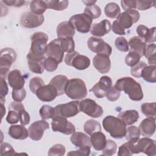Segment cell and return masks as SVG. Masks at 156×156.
<instances>
[{"label":"cell","mask_w":156,"mask_h":156,"mask_svg":"<svg viewBox=\"0 0 156 156\" xmlns=\"http://www.w3.org/2000/svg\"><path fill=\"white\" fill-rule=\"evenodd\" d=\"M119 91H123L129 98L134 101H140L143 98V93L141 85L130 77L119 79L114 86Z\"/></svg>","instance_id":"cell-1"},{"label":"cell","mask_w":156,"mask_h":156,"mask_svg":"<svg viewBox=\"0 0 156 156\" xmlns=\"http://www.w3.org/2000/svg\"><path fill=\"white\" fill-rule=\"evenodd\" d=\"M104 129L115 139H121L126 133V125L118 117L107 116L102 121Z\"/></svg>","instance_id":"cell-2"},{"label":"cell","mask_w":156,"mask_h":156,"mask_svg":"<svg viewBox=\"0 0 156 156\" xmlns=\"http://www.w3.org/2000/svg\"><path fill=\"white\" fill-rule=\"evenodd\" d=\"M65 94L73 100H80L87 95V90L85 82L79 78H74L68 80Z\"/></svg>","instance_id":"cell-3"},{"label":"cell","mask_w":156,"mask_h":156,"mask_svg":"<svg viewBox=\"0 0 156 156\" xmlns=\"http://www.w3.org/2000/svg\"><path fill=\"white\" fill-rule=\"evenodd\" d=\"M133 154L143 152L149 156H154L156 154L155 141L144 137L135 141H129Z\"/></svg>","instance_id":"cell-4"},{"label":"cell","mask_w":156,"mask_h":156,"mask_svg":"<svg viewBox=\"0 0 156 156\" xmlns=\"http://www.w3.org/2000/svg\"><path fill=\"white\" fill-rule=\"evenodd\" d=\"M48 36L43 32H37L31 37L30 52L38 56H44L48 48Z\"/></svg>","instance_id":"cell-5"},{"label":"cell","mask_w":156,"mask_h":156,"mask_svg":"<svg viewBox=\"0 0 156 156\" xmlns=\"http://www.w3.org/2000/svg\"><path fill=\"white\" fill-rule=\"evenodd\" d=\"M16 54L10 48H5L1 51L0 54V73L1 77L5 79L12 63L15 61Z\"/></svg>","instance_id":"cell-6"},{"label":"cell","mask_w":156,"mask_h":156,"mask_svg":"<svg viewBox=\"0 0 156 156\" xmlns=\"http://www.w3.org/2000/svg\"><path fill=\"white\" fill-rule=\"evenodd\" d=\"M65 63L78 70H84L90 66V60L88 57L81 55L74 51L66 54L65 57Z\"/></svg>","instance_id":"cell-7"},{"label":"cell","mask_w":156,"mask_h":156,"mask_svg":"<svg viewBox=\"0 0 156 156\" xmlns=\"http://www.w3.org/2000/svg\"><path fill=\"white\" fill-rule=\"evenodd\" d=\"M69 21L78 32L85 34L90 31L93 19L87 13H82L72 16Z\"/></svg>","instance_id":"cell-8"},{"label":"cell","mask_w":156,"mask_h":156,"mask_svg":"<svg viewBox=\"0 0 156 156\" xmlns=\"http://www.w3.org/2000/svg\"><path fill=\"white\" fill-rule=\"evenodd\" d=\"M54 113L53 118L57 116L66 118L73 117L80 112L79 102L78 101H74L66 104H59L56 105L54 108Z\"/></svg>","instance_id":"cell-9"},{"label":"cell","mask_w":156,"mask_h":156,"mask_svg":"<svg viewBox=\"0 0 156 156\" xmlns=\"http://www.w3.org/2000/svg\"><path fill=\"white\" fill-rule=\"evenodd\" d=\"M79 110L93 118H99L104 113L102 108L91 99H85L79 102Z\"/></svg>","instance_id":"cell-10"},{"label":"cell","mask_w":156,"mask_h":156,"mask_svg":"<svg viewBox=\"0 0 156 156\" xmlns=\"http://www.w3.org/2000/svg\"><path fill=\"white\" fill-rule=\"evenodd\" d=\"M52 119L51 127L54 132H58L65 135L73 134L76 132L75 126L68 121L66 118L57 116Z\"/></svg>","instance_id":"cell-11"},{"label":"cell","mask_w":156,"mask_h":156,"mask_svg":"<svg viewBox=\"0 0 156 156\" xmlns=\"http://www.w3.org/2000/svg\"><path fill=\"white\" fill-rule=\"evenodd\" d=\"M87 46L90 51L97 54L110 56L112 52V47L102 38L91 37L87 41Z\"/></svg>","instance_id":"cell-12"},{"label":"cell","mask_w":156,"mask_h":156,"mask_svg":"<svg viewBox=\"0 0 156 156\" xmlns=\"http://www.w3.org/2000/svg\"><path fill=\"white\" fill-rule=\"evenodd\" d=\"M44 21L43 15H37L32 12H27L21 16L20 24L23 27L32 29L41 26Z\"/></svg>","instance_id":"cell-13"},{"label":"cell","mask_w":156,"mask_h":156,"mask_svg":"<svg viewBox=\"0 0 156 156\" xmlns=\"http://www.w3.org/2000/svg\"><path fill=\"white\" fill-rule=\"evenodd\" d=\"M140 19V13L136 10H130L120 13L116 21L124 29L130 28Z\"/></svg>","instance_id":"cell-14"},{"label":"cell","mask_w":156,"mask_h":156,"mask_svg":"<svg viewBox=\"0 0 156 156\" xmlns=\"http://www.w3.org/2000/svg\"><path fill=\"white\" fill-rule=\"evenodd\" d=\"M49 128V123L44 119L38 120L33 122L28 129L29 136L34 141L40 140L44 131Z\"/></svg>","instance_id":"cell-15"},{"label":"cell","mask_w":156,"mask_h":156,"mask_svg":"<svg viewBox=\"0 0 156 156\" xmlns=\"http://www.w3.org/2000/svg\"><path fill=\"white\" fill-rule=\"evenodd\" d=\"M112 86V80L111 78L107 76H102L99 82L96 83L91 88L96 97L98 98H102L105 96L107 90Z\"/></svg>","instance_id":"cell-16"},{"label":"cell","mask_w":156,"mask_h":156,"mask_svg":"<svg viewBox=\"0 0 156 156\" xmlns=\"http://www.w3.org/2000/svg\"><path fill=\"white\" fill-rule=\"evenodd\" d=\"M26 57L29 69L34 73L42 74L44 69V56H38L29 51Z\"/></svg>","instance_id":"cell-17"},{"label":"cell","mask_w":156,"mask_h":156,"mask_svg":"<svg viewBox=\"0 0 156 156\" xmlns=\"http://www.w3.org/2000/svg\"><path fill=\"white\" fill-rule=\"evenodd\" d=\"M35 94L43 102H51L57 96V92L54 86L49 83L39 88Z\"/></svg>","instance_id":"cell-18"},{"label":"cell","mask_w":156,"mask_h":156,"mask_svg":"<svg viewBox=\"0 0 156 156\" xmlns=\"http://www.w3.org/2000/svg\"><path fill=\"white\" fill-rule=\"evenodd\" d=\"M93 66L100 73H108L111 68V62L109 56L104 54H96L93 59Z\"/></svg>","instance_id":"cell-19"},{"label":"cell","mask_w":156,"mask_h":156,"mask_svg":"<svg viewBox=\"0 0 156 156\" xmlns=\"http://www.w3.org/2000/svg\"><path fill=\"white\" fill-rule=\"evenodd\" d=\"M65 52L58 44L57 38L51 41L48 44L46 54L47 57L55 58L59 63L63 61Z\"/></svg>","instance_id":"cell-20"},{"label":"cell","mask_w":156,"mask_h":156,"mask_svg":"<svg viewBox=\"0 0 156 156\" xmlns=\"http://www.w3.org/2000/svg\"><path fill=\"white\" fill-rule=\"evenodd\" d=\"M7 80L13 90L21 89L25 83L24 76L18 69H13L10 71L7 75Z\"/></svg>","instance_id":"cell-21"},{"label":"cell","mask_w":156,"mask_h":156,"mask_svg":"<svg viewBox=\"0 0 156 156\" xmlns=\"http://www.w3.org/2000/svg\"><path fill=\"white\" fill-rule=\"evenodd\" d=\"M112 25L110 21L104 20L99 23H94L92 25L90 32L95 37H102L110 32L111 30Z\"/></svg>","instance_id":"cell-22"},{"label":"cell","mask_w":156,"mask_h":156,"mask_svg":"<svg viewBox=\"0 0 156 156\" xmlns=\"http://www.w3.org/2000/svg\"><path fill=\"white\" fill-rule=\"evenodd\" d=\"M136 33L138 37L142 38L145 43H153L155 41V27L149 29L147 26L140 24L136 27Z\"/></svg>","instance_id":"cell-23"},{"label":"cell","mask_w":156,"mask_h":156,"mask_svg":"<svg viewBox=\"0 0 156 156\" xmlns=\"http://www.w3.org/2000/svg\"><path fill=\"white\" fill-rule=\"evenodd\" d=\"M155 119L147 118L144 119L139 125L140 133L145 137L152 136L155 131Z\"/></svg>","instance_id":"cell-24"},{"label":"cell","mask_w":156,"mask_h":156,"mask_svg":"<svg viewBox=\"0 0 156 156\" xmlns=\"http://www.w3.org/2000/svg\"><path fill=\"white\" fill-rule=\"evenodd\" d=\"M74 34L75 29L69 21L61 22L57 27V35L58 38H73Z\"/></svg>","instance_id":"cell-25"},{"label":"cell","mask_w":156,"mask_h":156,"mask_svg":"<svg viewBox=\"0 0 156 156\" xmlns=\"http://www.w3.org/2000/svg\"><path fill=\"white\" fill-rule=\"evenodd\" d=\"M70 140L72 144L79 148L86 146L91 147V146L90 138L87 135L81 132H74L70 138Z\"/></svg>","instance_id":"cell-26"},{"label":"cell","mask_w":156,"mask_h":156,"mask_svg":"<svg viewBox=\"0 0 156 156\" xmlns=\"http://www.w3.org/2000/svg\"><path fill=\"white\" fill-rule=\"evenodd\" d=\"M68 80L67 77L64 75H57L51 80L49 83L56 89L57 96H60L65 93Z\"/></svg>","instance_id":"cell-27"},{"label":"cell","mask_w":156,"mask_h":156,"mask_svg":"<svg viewBox=\"0 0 156 156\" xmlns=\"http://www.w3.org/2000/svg\"><path fill=\"white\" fill-rule=\"evenodd\" d=\"M9 135L15 140H25L29 136V132L23 125H12L9 129Z\"/></svg>","instance_id":"cell-28"},{"label":"cell","mask_w":156,"mask_h":156,"mask_svg":"<svg viewBox=\"0 0 156 156\" xmlns=\"http://www.w3.org/2000/svg\"><path fill=\"white\" fill-rule=\"evenodd\" d=\"M90 142L91 146L96 151H102L105 146L107 140L105 135L101 131L92 133L90 136Z\"/></svg>","instance_id":"cell-29"},{"label":"cell","mask_w":156,"mask_h":156,"mask_svg":"<svg viewBox=\"0 0 156 156\" xmlns=\"http://www.w3.org/2000/svg\"><path fill=\"white\" fill-rule=\"evenodd\" d=\"M126 126H130L135 123L139 119L138 112L135 110H128L120 112L118 116Z\"/></svg>","instance_id":"cell-30"},{"label":"cell","mask_w":156,"mask_h":156,"mask_svg":"<svg viewBox=\"0 0 156 156\" xmlns=\"http://www.w3.org/2000/svg\"><path fill=\"white\" fill-rule=\"evenodd\" d=\"M128 44L131 48V51L137 52L141 57L144 55L146 44L142 38L138 36L133 37L130 38Z\"/></svg>","instance_id":"cell-31"},{"label":"cell","mask_w":156,"mask_h":156,"mask_svg":"<svg viewBox=\"0 0 156 156\" xmlns=\"http://www.w3.org/2000/svg\"><path fill=\"white\" fill-rule=\"evenodd\" d=\"M155 65H149L146 66L143 70L141 74V77L143 79L149 83H155L156 77H155Z\"/></svg>","instance_id":"cell-32"},{"label":"cell","mask_w":156,"mask_h":156,"mask_svg":"<svg viewBox=\"0 0 156 156\" xmlns=\"http://www.w3.org/2000/svg\"><path fill=\"white\" fill-rule=\"evenodd\" d=\"M57 40L60 47L65 52H66L67 53H69L74 51L75 44L73 38H57Z\"/></svg>","instance_id":"cell-33"},{"label":"cell","mask_w":156,"mask_h":156,"mask_svg":"<svg viewBox=\"0 0 156 156\" xmlns=\"http://www.w3.org/2000/svg\"><path fill=\"white\" fill-rule=\"evenodd\" d=\"M120 11L119 6L115 2H110L104 8L105 15L110 18H117L120 14Z\"/></svg>","instance_id":"cell-34"},{"label":"cell","mask_w":156,"mask_h":156,"mask_svg":"<svg viewBox=\"0 0 156 156\" xmlns=\"http://www.w3.org/2000/svg\"><path fill=\"white\" fill-rule=\"evenodd\" d=\"M83 130L86 133L91 135L94 132L101 131V126L99 122L94 119H89L85 122Z\"/></svg>","instance_id":"cell-35"},{"label":"cell","mask_w":156,"mask_h":156,"mask_svg":"<svg viewBox=\"0 0 156 156\" xmlns=\"http://www.w3.org/2000/svg\"><path fill=\"white\" fill-rule=\"evenodd\" d=\"M47 9H53L57 11H62L66 9L68 6L69 2L68 1H44Z\"/></svg>","instance_id":"cell-36"},{"label":"cell","mask_w":156,"mask_h":156,"mask_svg":"<svg viewBox=\"0 0 156 156\" xmlns=\"http://www.w3.org/2000/svg\"><path fill=\"white\" fill-rule=\"evenodd\" d=\"M155 102L144 103L141 105V112L147 118L155 119Z\"/></svg>","instance_id":"cell-37"},{"label":"cell","mask_w":156,"mask_h":156,"mask_svg":"<svg viewBox=\"0 0 156 156\" xmlns=\"http://www.w3.org/2000/svg\"><path fill=\"white\" fill-rule=\"evenodd\" d=\"M31 12L37 15H43L47 9L44 1H33L30 5Z\"/></svg>","instance_id":"cell-38"},{"label":"cell","mask_w":156,"mask_h":156,"mask_svg":"<svg viewBox=\"0 0 156 156\" xmlns=\"http://www.w3.org/2000/svg\"><path fill=\"white\" fill-rule=\"evenodd\" d=\"M140 131L138 127L135 126H131L126 128V139L128 141H137L140 136Z\"/></svg>","instance_id":"cell-39"},{"label":"cell","mask_w":156,"mask_h":156,"mask_svg":"<svg viewBox=\"0 0 156 156\" xmlns=\"http://www.w3.org/2000/svg\"><path fill=\"white\" fill-rule=\"evenodd\" d=\"M117 149V144L115 141L112 140H107L106 144L104 149L102 150V155L110 156L115 154Z\"/></svg>","instance_id":"cell-40"},{"label":"cell","mask_w":156,"mask_h":156,"mask_svg":"<svg viewBox=\"0 0 156 156\" xmlns=\"http://www.w3.org/2000/svg\"><path fill=\"white\" fill-rule=\"evenodd\" d=\"M141 56L136 52L130 51L126 56L125 63L129 66H133L140 62Z\"/></svg>","instance_id":"cell-41"},{"label":"cell","mask_w":156,"mask_h":156,"mask_svg":"<svg viewBox=\"0 0 156 156\" xmlns=\"http://www.w3.org/2000/svg\"><path fill=\"white\" fill-rule=\"evenodd\" d=\"M40 115L42 119L46 120L52 118L54 116V108L48 105H43L39 110Z\"/></svg>","instance_id":"cell-42"},{"label":"cell","mask_w":156,"mask_h":156,"mask_svg":"<svg viewBox=\"0 0 156 156\" xmlns=\"http://www.w3.org/2000/svg\"><path fill=\"white\" fill-rule=\"evenodd\" d=\"M84 13L88 15L92 19H96L101 15V8L96 4L86 6L84 10Z\"/></svg>","instance_id":"cell-43"},{"label":"cell","mask_w":156,"mask_h":156,"mask_svg":"<svg viewBox=\"0 0 156 156\" xmlns=\"http://www.w3.org/2000/svg\"><path fill=\"white\" fill-rule=\"evenodd\" d=\"M65 147L62 144H55L53 145L48 151V155H57V156H62L65 154Z\"/></svg>","instance_id":"cell-44"},{"label":"cell","mask_w":156,"mask_h":156,"mask_svg":"<svg viewBox=\"0 0 156 156\" xmlns=\"http://www.w3.org/2000/svg\"><path fill=\"white\" fill-rule=\"evenodd\" d=\"M44 85V81L41 77H34L30 80L29 86L32 93L35 94L38 89Z\"/></svg>","instance_id":"cell-45"},{"label":"cell","mask_w":156,"mask_h":156,"mask_svg":"<svg viewBox=\"0 0 156 156\" xmlns=\"http://www.w3.org/2000/svg\"><path fill=\"white\" fill-rule=\"evenodd\" d=\"M147 66V64L143 61H140L138 63H136L135 66H132L130 69V73L132 76H133L135 77H141L142 71L143 69Z\"/></svg>","instance_id":"cell-46"},{"label":"cell","mask_w":156,"mask_h":156,"mask_svg":"<svg viewBox=\"0 0 156 156\" xmlns=\"http://www.w3.org/2000/svg\"><path fill=\"white\" fill-rule=\"evenodd\" d=\"M59 63L54 58L47 57L44 60V69L49 72H53L57 68Z\"/></svg>","instance_id":"cell-47"},{"label":"cell","mask_w":156,"mask_h":156,"mask_svg":"<svg viewBox=\"0 0 156 156\" xmlns=\"http://www.w3.org/2000/svg\"><path fill=\"white\" fill-rule=\"evenodd\" d=\"M116 48L120 51L127 52L129 51V44L127 40L122 37H118L115 41Z\"/></svg>","instance_id":"cell-48"},{"label":"cell","mask_w":156,"mask_h":156,"mask_svg":"<svg viewBox=\"0 0 156 156\" xmlns=\"http://www.w3.org/2000/svg\"><path fill=\"white\" fill-rule=\"evenodd\" d=\"M120 91L118 90L115 87L112 86L106 93V98L107 99L112 102H115L117 101L120 96Z\"/></svg>","instance_id":"cell-49"},{"label":"cell","mask_w":156,"mask_h":156,"mask_svg":"<svg viewBox=\"0 0 156 156\" xmlns=\"http://www.w3.org/2000/svg\"><path fill=\"white\" fill-rule=\"evenodd\" d=\"M12 99L15 102H21L26 96V91L24 88L19 90H13L12 93Z\"/></svg>","instance_id":"cell-50"},{"label":"cell","mask_w":156,"mask_h":156,"mask_svg":"<svg viewBox=\"0 0 156 156\" xmlns=\"http://www.w3.org/2000/svg\"><path fill=\"white\" fill-rule=\"evenodd\" d=\"M16 154L15 151L13 147L7 143H1V155H14Z\"/></svg>","instance_id":"cell-51"},{"label":"cell","mask_w":156,"mask_h":156,"mask_svg":"<svg viewBox=\"0 0 156 156\" xmlns=\"http://www.w3.org/2000/svg\"><path fill=\"white\" fill-rule=\"evenodd\" d=\"M133 154L132 152L129 141L124 143L119 147L118 152V156H130Z\"/></svg>","instance_id":"cell-52"},{"label":"cell","mask_w":156,"mask_h":156,"mask_svg":"<svg viewBox=\"0 0 156 156\" xmlns=\"http://www.w3.org/2000/svg\"><path fill=\"white\" fill-rule=\"evenodd\" d=\"M1 88H0V101L1 103L4 104L5 101V97L8 94L9 89L7 84L5 82V79L1 77Z\"/></svg>","instance_id":"cell-53"},{"label":"cell","mask_w":156,"mask_h":156,"mask_svg":"<svg viewBox=\"0 0 156 156\" xmlns=\"http://www.w3.org/2000/svg\"><path fill=\"white\" fill-rule=\"evenodd\" d=\"M155 1H136V9L140 10H146L152 6H155Z\"/></svg>","instance_id":"cell-54"},{"label":"cell","mask_w":156,"mask_h":156,"mask_svg":"<svg viewBox=\"0 0 156 156\" xmlns=\"http://www.w3.org/2000/svg\"><path fill=\"white\" fill-rule=\"evenodd\" d=\"M90 147L86 146L83 147H80L79 150L72 151L67 154V155L70 156H88L90 154Z\"/></svg>","instance_id":"cell-55"},{"label":"cell","mask_w":156,"mask_h":156,"mask_svg":"<svg viewBox=\"0 0 156 156\" xmlns=\"http://www.w3.org/2000/svg\"><path fill=\"white\" fill-rule=\"evenodd\" d=\"M6 121L8 123L11 124L17 123L20 121L19 113L14 110H9L6 118Z\"/></svg>","instance_id":"cell-56"},{"label":"cell","mask_w":156,"mask_h":156,"mask_svg":"<svg viewBox=\"0 0 156 156\" xmlns=\"http://www.w3.org/2000/svg\"><path fill=\"white\" fill-rule=\"evenodd\" d=\"M20 116V121L21 125L26 126L30 122V116L29 113L25 110L24 107L20 109L18 112Z\"/></svg>","instance_id":"cell-57"},{"label":"cell","mask_w":156,"mask_h":156,"mask_svg":"<svg viewBox=\"0 0 156 156\" xmlns=\"http://www.w3.org/2000/svg\"><path fill=\"white\" fill-rule=\"evenodd\" d=\"M156 54V45L155 43L147 44L145 48L144 55L149 58L152 56H155Z\"/></svg>","instance_id":"cell-58"},{"label":"cell","mask_w":156,"mask_h":156,"mask_svg":"<svg viewBox=\"0 0 156 156\" xmlns=\"http://www.w3.org/2000/svg\"><path fill=\"white\" fill-rule=\"evenodd\" d=\"M121 4L122 8L125 10H135L136 9V1H121Z\"/></svg>","instance_id":"cell-59"},{"label":"cell","mask_w":156,"mask_h":156,"mask_svg":"<svg viewBox=\"0 0 156 156\" xmlns=\"http://www.w3.org/2000/svg\"><path fill=\"white\" fill-rule=\"evenodd\" d=\"M111 29H112L113 32L117 34V35H124L126 34L125 32V29H124L116 21V20L114 21L112 26V28Z\"/></svg>","instance_id":"cell-60"},{"label":"cell","mask_w":156,"mask_h":156,"mask_svg":"<svg viewBox=\"0 0 156 156\" xmlns=\"http://www.w3.org/2000/svg\"><path fill=\"white\" fill-rule=\"evenodd\" d=\"M2 2H4L7 5L9 6H14V7H21L23 5L26 1H17V0H5L2 1Z\"/></svg>","instance_id":"cell-61"},{"label":"cell","mask_w":156,"mask_h":156,"mask_svg":"<svg viewBox=\"0 0 156 156\" xmlns=\"http://www.w3.org/2000/svg\"><path fill=\"white\" fill-rule=\"evenodd\" d=\"M83 3L85 4V5L87 6H89V5H94L95 4V3L96 2V1H82Z\"/></svg>","instance_id":"cell-62"},{"label":"cell","mask_w":156,"mask_h":156,"mask_svg":"<svg viewBox=\"0 0 156 156\" xmlns=\"http://www.w3.org/2000/svg\"><path fill=\"white\" fill-rule=\"evenodd\" d=\"M1 112H2V118H3L4 115L5 114V108L4 107V104L1 103Z\"/></svg>","instance_id":"cell-63"}]
</instances>
